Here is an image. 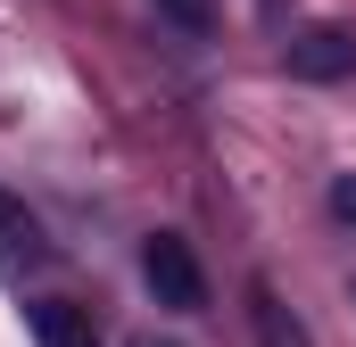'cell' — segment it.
<instances>
[{
  "label": "cell",
  "mask_w": 356,
  "mask_h": 347,
  "mask_svg": "<svg viewBox=\"0 0 356 347\" xmlns=\"http://www.w3.org/2000/svg\"><path fill=\"white\" fill-rule=\"evenodd\" d=\"M141 273H149L158 306H175V314H199V306H207V273L191 257V240H175V232H158V240L141 248Z\"/></svg>",
  "instance_id": "1"
},
{
  "label": "cell",
  "mask_w": 356,
  "mask_h": 347,
  "mask_svg": "<svg viewBox=\"0 0 356 347\" xmlns=\"http://www.w3.org/2000/svg\"><path fill=\"white\" fill-rule=\"evenodd\" d=\"M290 75L298 83H340V75H356V25H307L290 42Z\"/></svg>",
  "instance_id": "2"
},
{
  "label": "cell",
  "mask_w": 356,
  "mask_h": 347,
  "mask_svg": "<svg viewBox=\"0 0 356 347\" xmlns=\"http://www.w3.org/2000/svg\"><path fill=\"white\" fill-rule=\"evenodd\" d=\"M25 323H33V347H99V339H91V323L75 314V306H58V298L25 306Z\"/></svg>",
  "instance_id": "3"
},
{
  "label": "cell",
  "mask_w": 356,
  "mask_h": 347,
  "mask_svg": "<svg viewBox=\"0 0 356 347\" xmlns=\"http://www.w3.org/2000/svg\"><path fill=\"white\" fill-rule=\"evenodd\" d=\"M249 314H257V339H266V347H315L307 331H298V314L273 298L266 281H249Z\"/></svg>",
  "instance_id": "4"
},
{
  "label": "cell",
  "mask_w": 356,
  "mask_h": 347,
  "mask_svg": "<svg viewBox=\"0 0 356 347\" xmlns=\"http://www.w3.org/2000/svg\"><path fill=\"white\" fill-rule=\"evenodd\" d=\"M25 240H33V223H25V207H17V198H0V264L17 257Z\"/></svg>",
  "instance_id": "5"
},
{
  "label": "cell",
  "mask_w": 356,
  "mask_h": 347,
  "mask_svg": "<svg viewBox=\"0 0 356 347\" xmlns=\"http://www.w3.org/2000/svg\"><path fill=\"white\" fill-rule=\"evenodd\" d=\"M158 8L175 17L182 33H207V25H216V0H158Z\"/></svg>",
  "instance_id": "6"
},
{
  "label": "cell",
  "mask_w": 356,
  "mask_h": 347,
  "mask_svg": "<svg viewBox=\"0 0 356 347\" xmlns=\"http://www.w3.org/2000/svg\"><path fill=\"white\" fill-rule=\"evenodd\" d=\"M332 215H348V223H356V174H340V182H332Z\"/></svg>",
  "instance_id": "7"
}]
</instances>
